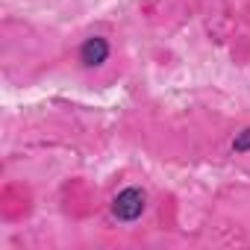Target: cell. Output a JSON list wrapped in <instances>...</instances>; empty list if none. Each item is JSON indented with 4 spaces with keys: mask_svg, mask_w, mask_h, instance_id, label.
Listing matches in <instances>:
<instances>
[{
    "mask_svg": "<svg viewBox=\"0 0 250 250\" xmlns=\"http://www.w3.org/2000/svg\"><path fill=\"white\" fill-rule=\"evenodd\" d=\"M106 59H109V42H106L103 36H91V39L83 42V47H80V62H83L85 68H100Z\"/></svg>",
    "mask_w": 250,
    "mask_h": 250,
    "instance_id": "obj_2",
    "label": "cell"
},
{
    "mask_svg": "<svg viewBox=\"0 0 250 250\" xmlns=\"http://www.w3.org/2000/svg\"><path fill=\"white\" fill-rule=\"evenodd\" d=\"M232 153H250V127H244L241 133H235V139H232Z\"/></svg>",
    "mask_w": 250,
    "mask_h": 250,
    "instance_id": "obj_3",
    "label": "cell"
},
{
    "mask_svg": "<svg viewBox=\"0 0 250 250\" xmlns=\"http://www.w3.org/2000/svg\"><path fill=\"white\" fill-rule=\"evenodd\" d=\"M145 209H147V194L139 186H127L112 197V218L115 221L133 224V221H139L145 215Z\"/></svg>",
    "mask_w": 250,
    "mask_h": 250,
    "instance_id": "obj_1",
    "label": "cell"
}]
</instances>
